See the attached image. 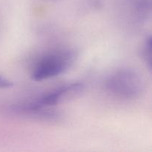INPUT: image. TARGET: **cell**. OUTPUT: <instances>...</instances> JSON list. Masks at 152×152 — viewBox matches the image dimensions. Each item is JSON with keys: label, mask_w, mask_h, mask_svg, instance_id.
<instances>
[{"label": "cell", "mask_w": 152, "mask_h": 152, "mask_svg": "<svg viewBox=\"0 0 152 152\" xmlns=\"http://www.w3.org/2000/svg\"><path fill=\"white\" fill-rule=\"evenodd\" d=\"M76 58L75 51L68 49L46 53L34 64L31 70V78L39 82L64 74L74 65Z\"/></svg>", "instance_id": "cell-1"}, {"label": "cell", "mask_w": 152, "mask_h": 152, "mask_svg": "<svg viewBox=\"0 0 152 152\" xmlns=\"http://www.w3.org/2000/svg\"><path fill=\"white\" fill-rule=\"evenodd\" d=\"M108 93L122 99L138 98L145 89L142 76L132 69H121L111 74L105 82Z\"/></svg>", "instance_id": "cell-2"}, {"label": "cell", "mask_w": 152, "mask_h": 152, "mask_svg": "<svg viewBox=\"0 0 152 152\" xmlns=\"http://www.w3.org/2000/svg\"><path fill=\"white\" fill-rule=\"evenodd\" d=\"M83 83H72L64 85L28 103L27 106L34 108H50L58 104L67 102L80 96L85 90Z\"/></svg>", "instance_id": "cell-3"}, {"label": "cell", "mask_w": 152, "mask_h": 152, "mask_svg": "<svg viewBox=\"0 0 152 152\" xmlns=\"http://www.w3.org/2000/svg\"><path fill=\"white\" fill-rule=\"evenodd\" d=\"M151 37L148 36L142 43L141 48V56L145 64L148 65V68L151 70Z\"/></svg>", "instance_id": "cell-4"}, {"label": "cell", "mask_w": 152, "mask_h": 152, "mask_svg": "<svg viewBox=\"0 0 152 152\" xmlns=\"http://www.w3.org/2000/svg\"><path fill=\"white\" fill-rule=\"evenodd\" d=\"M13 82L10 81L8 79L5 78L3 76L0 75V89L9 88L13 87Z\"/></svg>", "instance_id": "cell-5"}]
</instances>
